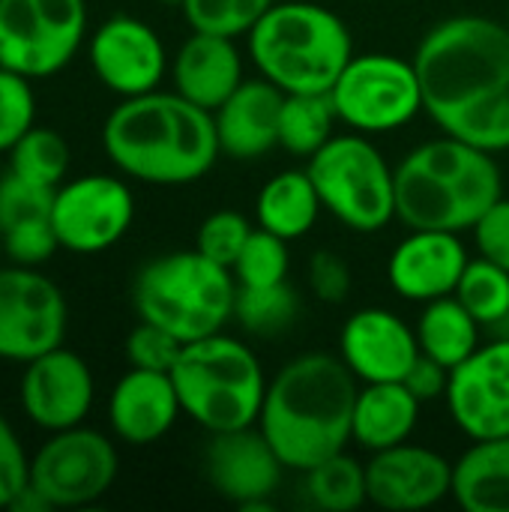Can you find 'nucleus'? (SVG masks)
<instances>
[{"mask_svg": "<svg viewBox=\"0 0 509 512\" xmlns=\"http://www.w3.org/2000/svg\"><path fill=\"white\" fill-rule=\"evenodd\" d=\"M414 66L423 111L444 135L489 153L509 150V27L483 15H453L426 30Z\"/></svg>", "mask_w": 509, "mask_h": 512, "instance_id": "f257e3e1", "label": "nucleus"}, {"mask_svg": "<svg viewBox=\"0 0 509 512\" xmlns=\"http://www.w3.org/2000/svg\"><path fill=\"white\" fill-rule=\"evenodd\" d=\"M102 147L120 174L150 186L195 183L222 156L213 111L177 90L123 99L102 126Z\"/></svg>", "mask_w": 509, "mask_h": 512, "instance_id": "f03ea898", "label": "nucleus"}, {"mask_svg": "<svg viewBox=\"0 0 509 512\" xmlns=\"http://www.w3.org/2000/svg\"><path fill=\"white\" fill-rule=\"evenodd\" d=\"M357 384L333 354H300L270 378L258 429L285 468L303 474L351 444Z\"/></svg>", "mask_w": 509, "mask_h": 512, "instance_id": "7ed1b4c3", "label": "nucleus"}, {"mask_svg": "<svg viewBox=\"0 0 509 512\" xmlns=\"http://www.w3.org/2000/svg\"><path fill=\"white\" fill-rule=\"evenodd\" d=\"M498 198L504 174L495 153L453 135L423 141L396 165V219L408 231H474Z\"/></svg>", "mask_w": 509, "mask_h": 512, "instance_id": "20e7f679", "label": "nucleus"}, {"mask_svg": "<svg viewBox=\"0 0 509 512\" xmlns=\"http://www.w3.org/2000/svg\"><path fill=\"white\" fill-rule=\"evenodd\" d=\"M249 57L282 93H330L354 57L348 24L312 0L273 3L246 36Z\"/></svg>", "mask_w": 509, "mask_h": 512, "instance_id": "39448f33", "label": "nucleus"}, {"mask_svg": "<svg viewBox=\"0 0 509 512\" xmlns=\"http://www.w3.org/2000/svg\"><path fill=\"white\" fill-rule=\"evenodd\" d=\"M237 279L198 249L150 258L132 279V306L141 321L159 324L183 345L222 333L234 318Z\"/></svg>", "mask_w": 509, "mask_h": 512, "instance_id": "423d86ee", "label": "nucleus"}, {"mask_svg": "<svg viewBox=\"0 0 509 512\" xmlns=\"http://www.w3.org/2000/svg\"><path fill=\"white\" fill-rule=\"evenodd\" d=\"M171 381L183 414L210 435L258 426L270 384L255 351L225 333L186 342Z\"/></svg>", "mask_w": 509, "mask_h": 512, "instance_id": "0eeeda50", "label": "nucleus"}, {"mask_svg": "<svg viewBox=\"0 0 509 512\" xmlns=\"http://www.w3.org/2000/svg\"><path fill=\"white\" fill-rule=\"evenodd\" d=\"M309 177L330 216L360 234L396 219V168L363 132L333 135L309 156Z\"/></svg>", "mask_w": 509, "mask_h": 512, "instance_id": "6e6552de", "label": "nucleus"}, {"mask_svg": "<svg viewBox=\"0 0 509 512\" xmlns=\"http://www.w3.org/2000/svg\"><path fill=\"white\" fill-rule=\"evenodd\" d=\"M339 123L351 132L384 135L408 126L423 111V87L414 57L369 51L354 54L330 87Z\"/></svg>", "mask_w": 509, "mask_h": 512, "instance_id": "1a4fd4ad", "label": "nucleus"}, {"mask_svg": "<svg viewBox=\"0 0 509 512\" xmlns=\"http://www.w3.org/2000/svg\"><path fill=\"white\" fill-rule=\"evenodd\" d=\"M84 36V0H0V66L30 81L66 69Z\"/></svg>", "mask_w": 509, "mask_h": 512, "instance_id": "9d476101", "label": "nucleus"}, {"mask_svg": "<svg viewBox=\"0 0 509 512\" xmlns=\"http://www.w3.org/2000/svg\"><path fill=\"white\" fill-rule=\"evenodd\" d=\"M117 447L108 435L81 426L51 432V438L33 453L27 486L51 510H72L96 504L117 480Z\"/></svg>", "mask_w": 509, "mask_h": 512, "instance_id": "9b49d317", "label": "nucleus"}, {"mask_svg": "<svg viewBox=\"0 0 509 512\" xmlns=\"http://www.w3.org/2000/svg\"><path fill=\"white\" fill-rule=\"evenodd\" d=\"M69 309L63 291L39 267H0V360L30 363L63 345Z\"/></svg>", "mask_w": 509, "mask_h": 512, "instance_id": "f8f14e48", "label": "nucleus"}, {"mask_svg": "<svg viewBox=\"0 0 509 512\" xmlns=\"http://www.w3.org/2000/svg\"><path fill=\"white\" fill-rule=\"evenodd\" d=\"M135 219L132 189L111 174H87L54 189L51 225L60 249L72 255H99L120 243Z\"/></svg>", "mask_w": 509, "mask_h": 512, "instance_id": "ddd939ff", "label": "nucleus"}, {"mask_svg": "<svg viewBox=\"0 0 509 512\" xmlns=\"http://www.w3.org/2000/svg\"><path fill=\"white\" fill-rule=\"evenodd\" d=\"M447 411L471 441L509 435V339L483 342L450 372Z\"/></svg>", "mask_w": 509, "mask_h": 512, "instance_id": "4468645a", "label": "nucleus"}, {"mask_svg": "<svg viewBox=\"0 0 509 512\" xmlns=\"http://www.w3.org/2000/svg\"><path fill=\"white\" fill-rule=\"evenodd\" d=\"M87 57L99 84L120 99L159 90L168 72L165 42L135 15H114L102 21L87 42Z\"/></svg>", "mask_w": 509, "mask_h": 512, "instance_id": "2eb2a0df", "label": "nucleus"}, {"mask_svg": "<svg viewBox=\"0 0 509 512\" xmlns=\"http://www.w3.org/2000/svg\"><path fill=\"white\" fill-rule=\"evenodd\" d=\"M21 411L42 432H63L81 426L96 399V381L87 360L63 345L24 363Z\"/></svg>", "mask_w": 509, "mask_h": 512, "instance_id": "dca6fc26", "label": "nucleus"}, {"mask_svg": "<svg viewBox=\"0 0 509 512\" xmlns=\"http://www.w3.org/2000/svg\"><path fill=\"white\" fill-rule=\"evenodd\" d=\"M285 462L258 426L213 432L204 450L207 483L225 501L243 510L270 507V495L282 483Z\"/></svg>", "mask_w": 509, "mask_h": 512, "instance_id": "f3484780", "label": "nucleus"}, {"mask_svg": "<svg viewBox=\"0 0 509 512\" xmlns=\"http://www.w3.org/2000/svg\"><path fill=\"white\" fill-rule=\"evenodd\" d=\"M369 501L381 510L417 512L453 495V462L420 444H396L366 462Z\"/></svg>", "mask_w": 509, "mask_h": 512, "instance_id": "a211bd4d", "label": "nucleus"}, {"mask_svg": "<svg viewBox=\"0 0 509 512\" xmlns=\"http://www.w3.org/2000/svg\"><path fill=\"white\" fill-rule=\"evenodd\" d=\"M339 357L360 384L402 381L420 357L417 330L390 309H360L339 333Z\"/></svg>", "mask_w": 509, "mask_h": 512, "instance_id": "6ab92c4d", "label": "nucleus"}, {"mask_svg": "<svg viewBox=\"0 0 509 512\" xmlns=\"http://www.w3.org/2000/svg\"><path fill=\"white\" fill-rule=\"evenodd\" d=\"M468 261L471 258L459 234L411 228V234L396 243L387 261V279L399 297L411 303H429L456 294Z\"/></svg>", "mask_w": 509, "mask_h": 512, "instance_id": "aec40b11", "label": "nucleus"}, {"mask_svg": "<svg viewBox=\"0 0 509 512\" xmlns=\"http://www.w3.org/2000/svg\"><path fill=\"white\" fill-rule=\"evenodd\" d=\"M183 405L171 372L129 369L108 396V423L117 441L147 447L162 441L180 420Z\"/></svg>", "mask_w": 509, "mask_h": 512, "instance_id": "412c9836", "label": "nucleus"}, {"mask_svg": "<svg viewBox=\"0 0 509 512\" xmlns=\"http://www.w3.org/2000/svg\"><path fill=\"white\" fill-rule=\"evenodd\" d=\"M282 102H285V93L276 84H270L264 75L246 78L213 111L222 156L249 162L279 147Z\"/></svg>", "mask_w": 509, "mask_h": 512, "instance_id": "4be33fe9", "label": "nucleus"}, {"mask_svg": "<svg viewBox=\"0 0 509 512\" xmlns=\"http://www.w3.org/2000/svg\"><path fill=\"white\" fill-rule=\"evenodd\" d=\"M171 81L180 96L216 111L246 81L237 39L192 30L171 60Z\"/></svg>", "mask_w": 509, "mask_h": 512, "instance_id": "5701e85b", "label": "nucleus"}, {"mask_svg": "<svg viewBox=\"0 0 509 512\" xmlns=\"http://www.w3.org/2000/svg\"><path fill=\"white\" fill-rule=\"evenodd\" d=\"M420 408L423 402L402 381L363 384L354 402L351 441L366 453L405 444L420 423Z\"/></svg>", "mask_w": 509, "mask_h": 512, "instance_id": "b1692460", "label": "nucleus"}, {"mask_svg": "<svg viewBox=\"0 0 509 512\" xmlns=\"http://www.w3.org/2000/svg\"><path fill=\"white\" fill-rule=\"evenodd\" d=\"M453 498L465 512H509V435L474 441L453 462Z\"/></svg>", "mask_w": 509, "mask_h": 512, "instance_id": "393cba45", "label": "nucleus"}, {"mask_svg": "<svg viewBox=\"0 0 509 512\" xmlns=\"http://www.w3.org/2000/svg\"><path fill=\"white\" fill-rule=\"evenodd\" d=\"M321 210L324 204L318 198L309 171L291 168V171H279L261 186L255 198V225L291 243L315 228Z\"/></svg>", "mask_w": 509, "mask_h": 512, "instance_id": "a878e982", "label": "nucleus"}, {"mask_svg": "<svg viewBox=\"0 0 509 512\" xmlns=\"http://www.w3.org/2000/svg\"><path fill=\"white\" fill-rule=\"evenodd\" d=\"M414 330H417L420 354L438 360L447 369H456L483 345L480 342L483 324L459 303L456 294L423 303Z\"/></svg>", "mask_w": 509, "mask_h": 512, "instance_id": "bb28decb", "label": "nucleus"}, {"mask_svg": "<svg viewBox=\"0 0 509 512\" xmlns=\"http://www.w3.org/2000/svg\"><path fill=\"white\" fill-rule=\"evenodd\" d=\"M336 108L330 93H285L279 114V147L291 156H315L336 129Z\"/></svg>", "mask_w": 509, "mask_h": 512, "instance_id": "cd10ccee", "label": "nucleus"}, {"mask_svg": "<svg viewBox=\"0 0 509 512\" xmlns=\"http://www.w3.org/2000/svg\"><path fill=\"white\" fill-rule=\"evenodd\" d=\"M309 501L324 512H354L369 501L366 465L345 450L303 471Z\"/></svg>", "mask_w": 509, "mask_h": 512, "instance_id": "c85d7f7f", "label": "nucleus"}, {"mask_svg": "<svg viewBox=\"0 0 509 512\" xmlns=\"http://www.w3.org/2000/svg\"><path fill=\"white\" fill-rule=\"evenodd\" d=\"M9 171L18 177L57 189L69 171V144L60 132L48 126H33L12 150H9Z\"/></svg>", "mask_w": 509, "mask_h": 512, "instance_id": "c756f323", "label": "nucleus"}, {"mask_svg": "<svg viewBox=\"0 0 509 512\" xmlns=\"http://www.w3.org/2000/svg\"><path fill=\"white\" fill-rule=\"evenodd\" d=\"M300 312L297 291L288 282L264 285V288H243L237 285L234 300V318L243 324V330L255 336H276L285 333Z\"/></svg>", "mask_w": 509, "mask_h": 512, "instance_id": "7c9ffc66", "label": "nucleus"}, {"mask_svg": "<svg viewBox=\"0 0 509 512\" xmlns=\"http://www.w3.org/2000/svg\"><path fill=\"white\" fill-rule=\"evenodd\" d=\"M456 297L483 327L498 324L509 312V270L483 255L471 258L459 279Z\"/></svg>", "mask_w": 509, "mask_h": 512, "instance_id": "2f4dec72", "label": "nucleus"}, {"mask_svg": "<svg viewBox=\"0 0 509 512\" xmlns=\"http://www.w3.org/2000/svg\"><path fill=\"white\" fill-rule=\"evenodd\" d=\"M276 0H183V18L198 33L249 36V30L267 15Z\"/></svg>", "mask_w": 509, "mask_h": 512, "instance_id": "473e14b6", "label": "nucleus"}, {"mask_svg": "<svg viewBox=\"0 0 509 512\" xmlns=\"http://www.w3.org/2000/svg\"><path fill=\"white\" fill-rule=\"evenodd\" d=\"M288 267H291L288 240L255 225V231L249 234L231 273H234L237 285H243V288H264V285L288 282Z\"/></svg>", "mask_w": 509, "mask_h": 512, "instance_id": "72a5a7b5", "label": "nucleus"}, {"mask_svg": "<svg viewBox=\"0 0 509 512\" xmlns=\"http://www.w3.org/2000/svg\"><path fill=\"white\" fill-rule=\"evenodd\" d=\"M36 126V93L27 75L0 66V153H9Z\"/></svg>", "mask_w": 509, "mask_h": 512, "instance_id": "f704fd0d", "label": "nucleus"}, {"mask_svg": "<svg viewBox=\"0 0 509 512\" xmlns=\"http://www.w3.org/2000/svg\"><path fill=\"white\" fill-rule=\"evenodd\" d=\"M252 222L237 213V210H216L210 213L201 228H198V237H195V249L201 255H207L210 261L222 264V267H234L249 234H252Z\"/></svg>", "mask_w": 509, "mask_h": 512, "instance_id": "c9c22d12", "label": "nucleus"}, {"mask_svg": "<svg viewBox=\"0 0 509 512\" xmlns=\"http://www.w3.org/2000/svg\"><path fill=\"white\" fill-rule=\"evenodd\" d=\"M0 234H3V255L18 267H42L60 249L51 216H33V219L15 222L3 228Z\"/></svg>", "mask_w": 509, "mask_h": 512, "instance_id": "e433bc0d", "label": "nucleus"}, {"mask_svg": "<svg viewBox=\"0 0 509 512\" xmlns=\"http://www.w3.org/2000/svg\"><path fill=\"white\" fill-rule=\"evenodd\" d=\"M183 351V342L168 333L159 324L141 321L129 336H126V360L135 369H150V372H171L177 357Z\"/></svg>", "mask_w": 509, "mask_h": 512, "instance_id": "4c0bfd02", "label": "nucleus"}, {"mask_svg": "<svg viewBox=\"0 0 509 512\" xmlns=\"http://www.w3.org/2000/svg\"><path fill=\"white\" fill-rule=\"evenodd\" d=\"M51 201L54 189L30 183L15 171H6L0 177V231L33 216H51Z\"/></svg>", "mask_w": 509, "mask_h": 512, "instance_id": "58836bf2", "label": "nucleus"}, {"mask_svg": "<svg viewBox=\"0 0 509 512\" xmlns=\"http://www.w3.org/2000/svg\"><path fill=\"white\" fill-rule=\"evenodd\" d=\"M27 477H30V459L12 423L0 414V510H9V504L24 492Z\"/></svg>", "mask_w": 509, "mask_h": 512, "instance_id": "ea45409f", "label": "nucleus"}, {"mask_svg": "<svg viewBox=\"0 0 509 512\" xmlns=\"http://www.w3.org/2000/svg\"><path fill=\"white\" fill-rule=\"evenodd\" d=\"M309 288L324 303H342L351 294V267L333 249H318L309 258Z\"/></svg>", "mask_w": 509, "mask_h": 512, "instance_id": "a19ab883", "label": "nucleus"}, {"mask_svg": "<svg viewBox=\"0 0 509 512\" xmlns=\"http://www.w3.org/2000/svg\"><path fill=\"white\" fill-rule=\"evenodd\" d=\"M474 240L483 258L509 270V198H498L474 225Z\"/></svg>", "mask_w": 509, "mask_h": 512, "instance_id": "79ce46f5", "label": "nucleus"}, {"mask_svg": "<svg viewBox=\"0 0 509 512\" xmlns=\"http://www.w3.org/2000/svg\"><path fill=\"white\" fill-rule=\"evenodd\" d=\"M450 372H453V369H447V366H441L438 360L420 354L417 363L411 366V372L402 378V384L426 405V402H435V399H444V396H447Z\"/></svg>", "mask_w": 509, "mask_h": 512, "instance_id": "37998d69", "label": "nucleus"}, {"mask_svg": "<svg viewBox=\"0 0 509 512\" xmlns=\"http://www.w3.org/2000/svg\"><path fill=\"white\" fill-rule=\"evenodd\" d=\"M492 330H495V336H504V339H509V312L498 321V324H492Z\"/></svg>", "mask_w": 509, "mask_h": 512, "instance_id": "c03bdc74", "label": "nucleus"}, {"mask_svg": "<svg viewBox=\"0 0 509 512\" xmlns=\"http://www.w3.org/2000/svg\"><path fill=\"white\" fill-rule=\"evenodd\" d=\"M159 3H165V6H183V0H159Z\"/></svg>", "mask_w": 509, "mask_h": 512, "instance_id": "a18cd8bd", "label": "nucleus"}, {"mask_svg": "<svg viewBox=\"0 0 509 512\" xmlns=\"http://www.w3.org/2000/svg\"><path fill=\"white\" fill-rule=\"evenodd\" d=\"M0 258H6V255H3V234H0Z\"/></svg>", "mask_w": 509, "mask_h": 512, "instance_id": "49530a36", "label": "nucleus"}, {"mask_svg": "<svg viewBox=\"0 0 509 512\" xmlns=\"http://www.w3.org/2000/svg\"><path fill=\"white\" fill-rule=\"evenodd\" d=\"M507 27H509V3H507Z\"/></svg>", "mask_w": 509, "mask_h": 512, "instance_id": "de8ad7c7", "label": "nucleus"}]
</instances>
